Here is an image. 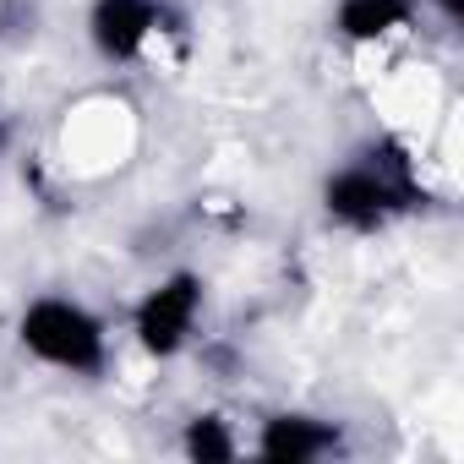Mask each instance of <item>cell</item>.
<instances>
[{
  "mask_svg": "<svg viewBox=\"0 0 464 464\" xmlns=\"http://www.w3.org/2000/svg\"><path fill=\"white\" fill-rule=\"evenodd\" d=\"M208 312V279L197 268H169L164 279H153L137 306H131V344L148 361H175L197 344Z\"/></svg>",
  "mask_w": 464,
  "mask_h": 464,
  "instance_id": "3957f363",
  "label": "cell"
},
{
  "mask_svg": "<svg viewBox=\"0 0 464 464\" xmlns=\"http://www.w3.org/2000/svg\"><path fill=\"white\" fill-rule=\"evenodd\" d=\"M420 12H431L442 28H459L464 23V0H420Z\"/></svg>",
  "mask_w": 464,
  "mask_h": 464,
  "instance_id": "ba28073f",
  "label": "cell"
},
{
  "mask_svg": "<svg viewBox=\"0 0 464 464\" xmlns=\"http://www.w3.org/2000/svg\"><path fill=\"white\" fill-rule=\"evenodd\" d=\"M246 453L263 459V464H323V459L350 453V442H344V420H334V415H317V410H268L257 420Z\"/></svg>",
  "mask_w": 464,
  "mask_h": 464,
  "instance_id": "5b68a950",
  "label": "cell"
},
{
  "mask_svg": "<svg viewBox=\"0 0 464 464\" xmlns=\"http://www.w3.org/2000/svg\"><path fill=\"white\" fill-rule=\"evenodd\" d=\"M17 344L28 361L50 366L61 377H82V382H99L115 361L110 323L88 301L61 295V290H44L17 312Z\"/></svg>",
  "mask_w": 464,
  "mask_h": 464,
  "instance_id": "7a4b0ae2",
  "label": "cell"
},
{
  "mask_svg": "<svg viewBox=\"0 0 464 464\" xmlns=\"http://www.w3.org/2000/svg\"><path fill=\"white\" fill-rule=\"evenodd\" d=\"M180 453H186L191 464H236V459L246 453V442H241L236 420H229L224 410H197V415L180 426Z\"/></svg>",
  "mask_w": 464,
  "mask_h": 464,
  "instance_id": "52a82bcc",
  "label": "cell"
},
{
  "mask_svg": "<svg viewBox=\"0 0 464 464\" xmlns=\"http://www.w3.org/2000/svg\"><path fill=\"white\" fill-rule=\"evenodd\" d=\"M175 28H180V17H175L169 0H88V17H82L88 50L104 66L148 61V50Z\"/></svg>",
  "mask_w": 464,
  "mask_h": 464,
  "instance_id": "277c9868",
  "label": "cell"
},
{
  "mask_svg": "<svg viewBox=\"0 0 464 464\" xmlns=\"http://www.w3.org/2000/svg\"><path fill=\"white\" fill-rule=\"evenodd\" d=\"M323 218L344 236H382L399 218L426 213L431 186L420 180V159L404 137H366L323 175Z\"/></svg>",
  "mask_w": 464,
  "mask_h": 464,
  "instance_id": "6da1fadb",
  "label": "cell"
},
{
  "mask_svg": "<svg viewBox=\"0 0 464 464\" xmlns=\"http://www.w3.org/2000/svg\"><path fill=\"white\" fill-rule=\"evenodd\" d=\"M420 23V0H334L328 34L350 50H377Z\"/></svg>",
  "mask_w": 464,
  "mask_h": 464,
  "instance_id": "8992f818",
  "label": "cell"
},
{
  "mask_svg": "<svg viewBox=\"0 0 464 464\" xmlns=\"http://www.w3.org/2000/svg\"><path fill=\"white\" fill-rule=\"evenodd\" d=\"M12 148V126H6V115H0V153Z\"/></svg>",
  "mask_w": 464,
  "mask_h": 464,
  "instance_id": "9c48e42d",
  "label": "cell"
}]
</instances>
